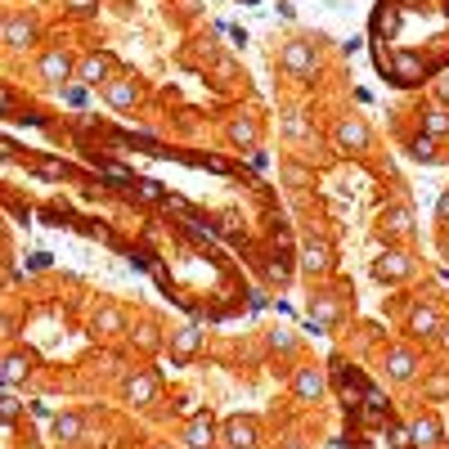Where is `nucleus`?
<instances>
[{"instance_id":"22","label":"nucleus","mask_w":449,"mask_h":449,"mask_svg":"<svg viewBox=\"0 0 449 449\" xmlns=\"http://www.w3.org/2000/svg\"><path fill=\"white\" fill-rule=\"evenodd\" d=\"M99 76H103V59L94 54V59H85V63H81V81H85V85H94Z\"/></svg>"},{"instance_id":"5","label":"nucleus","mask_w":449,"mask_h":449,"mask_svg":"<svg viewBox=\"0 0 449 449\" xmlns=\"http://www.w3.org/2000/svg\"><path fill=\"white\" fill-rule=\"evenodd\" d=\"M378 274H382V279H405V274H409V256H405V252L378 256Z\"/></svg>"},{"instance_id":"11","label":"nucleus","mask_w":449,"mask_h":449,"mask_svg":"<svg viewBox=\"0 0 449 449\" xmlns=\"http://www.w3.org/2000/svg\"><path fill=\"white\" fill-rule=\"evenodd\" d=\"M441 441V423L436 418H418L414 423V445H436Z\"/></svg>"},{"instance_id":"14","label":"nucleus","mask_w":449,"mask_h":449,"mask_svg":"<svg viewBox=\"0 0 449 449\" xmlns=\"http://www.w3.org/2000/svg\"><path fill=\"white\" fill-rule=\"evenodd\" d=\"M54 436H59V441H81V423H76L72 414H59L54 418Z\"/></svg>"},{"instance_id":"4","label":"nucleus","mask_w":449,"mask_h":449,"mask_svg":"<svg viewBox=\"0 0 449 449\" xmlns=\"http://www.w3.org/2000/svg\"><path fill=\"white\" fill-rule=\"evenodd\" d=\"M337 139H341L346 149H364V144H368V126L350 117V121H341V126H337Z\"/></svg>"},{"instance_id":"28","label":"nucleus","mask_w":449,"mask_h":449,"mask_svg":"<svg viewBox=\"0 0 449 449\" xmlns=\"http://www.w3.org/2000/svg\"><path fill=\"white\" fill-rule=\"evenodd\" d=\"M436 212H441V221H449V194L441 198V203H436Z\"/></svg>"},{"instance_id":"29","label":"nucleus","mask_w":449,"mask_h":449,"mask_svg":"<svg viewBox=\"0 0 449 449\" xmlns=\"http://www.w3.org/2000/svg\"><path fill=\"white\" fill-rule=\"evenodd\" d=\"M94 0H68V9H90Z\"/></svg>"},{"instance_id":"9","label":"nucleus","mask_w":449,"mask_h":449,"mask_svg":"<svg viewBox=\"0 0 449 449\" xmlns=\"http://www.w3.org/2000/svg\"><path fill=\"white\" fill-rule=\"evenodd\" d=\"M32 36H36V27L27 23V18H9L5 23V41L9 45H32Z\"/></svg>"},{"instance_id":"27","label":"nucleus","mask_w":449,"mask_h":449,"mask_svg":"<svg viewBox=\"0 0 449 449\" xmlns=\"http://www.w3.org/2000/svg\"><path fill=\"white\" fill-rule=\"evenodd\" d=\"M283 180H288V185H305V171L301 167H283Z\"/></svg>"},{"instance_id":"2","label":"nucleus","mask_w":449,"mask_h":449,"mask_svg":"<svg viewBox=\"0 0 449 449\" xmlns=\"http://www.w3.org/2000/svg\"><path fill=\"white\" fill-rule=\"evenodd\" d=\"M225 445H229V449H252V445H256V427L243 423V418H234V423L225 427Z\"/></svg>"},{"instance_id":"13","label":"nucleus","mask_w":449,"mask_h":449,"mask_svg":"<svg viewBox=\"0 0 449 449\" xmlns=\"http://www.w3.org/2000/svg\"><path fill=\"white\" fill-rule=\"evenodd\" d=\"M319 387H323V378L314 373V368H301V373H297V396L301 400H314V396H319Z\"/></svg>"},{"instance_id":"18","label":"nucleus","mask_w":449,"mask_h":449,"mask_svg":"<svg viewBox=\"0 0 449 449\" xmlns=\"http://www.w3.org/2000/svg\"><path fill=\"white\" fill-rule=\"evenodd\" d=\"M445 130H449V112L445 108H432V112H427V135H445Z\"/></svg>"},{"instance_id":"19","label":"nucleus","mask_w":449,"mask_h":449,"mask_svg":"<svg viewBox=\"0 0 449 449\" xmlns=\"http://www.w3.org/2000/svg\"><path fill=\"white\" fill-rule=\"evenodd\" d=\"M414 158L418 162H436V139L432 135H418L414 139Z\"/></svg>"},{"instance_id":"8","label":"nucleus","mask_w":449,"mask_h":449,"mask_svg":"<svg viewBox=\"0 0 449 449\" xmlns=\"http://www.w3.org/2000/svg\"><path fill=\"white\" fill-rule=\"evenodd\" d=\"M409 328H414V332H423V337H432V332H441V314H436V310H427V305H418V310H414V319H409Z\"/></svg>"},{"instance_id":"20","label":"nucleus","mask_w":449,"mask_h":449,"mask_svg":"<svg viewBox=\"0 0 449 449\" xmlns=\"http://www.w3.org/2000/svg\"><path fill=\"white\" fill-rule=\"evenodd\" d=\"M229 139H234V144H252L256 126H252V121H234V126H229Z\"/></svg>"},{"instance_id":"12","label":"nucleus","mask_w":449,"mask_h":449,"mask_svg":"<svg viewBox=\"0 0 449 449\" xmlns=\"http://www.w3.org/2000/svg\"><path fill=\"white\" fill-rule=\"evenodd\" d=\"M108 103L112 108H130V103H135V85L130 81H112L108 85Z\"/></svg>"},{"instance_id":"24","label":"nucleus","mask_w":449,"mask_h":449,"mask_svg":"<svg viewBox=\"0 0 449 449\" xmlns=\"http://www.w3.org/2000/svg\"><path fill=\"white\" fill-rule=\"evenodd\" d=\"M427 396H436V400L449 396V373H436L432 382H427Z\"/></svg>"},{"instance_id":"21","label":"nucleus","mask_w":449,"mask_h":449,"mask_svg":"<svg viewBox=\"0 0 449 449\" xmlns=\"http://www.w3.org/2000/svg\"><path fill=\"white\" fill-rule=\"evenodd\" d=\"M23 373H27V359H23V355H9V359H5V382L14 387V382L23 378Z\"/></svg>"},{"instance_id":"23","label":"nucleus","mask_w":449,"mask_h":449,"mask_svg":"<svg viewBox=\"0 0 449 449\" xmlns=\"http://www.w3.org/2000/svg\"><path fill=\"white\" fill-rule=\"evenodd\" d=\"M94 328H103V332H121V314H117V310H99Z\"/></svg>"},{"instance_id":"25","label":"nucleus","mask_w":449,"mask_h":449,"mask_svg":"<svg viewBox=\"0 0 449 449\" xmlns=\"http://www.w3.org/2000/svg\"><path fill=\"white\" fill-rule=\"evenodd\" d=\"M314 319H319V323H332V319H337V305H332V301H319V305H314Z\"/></svg>"},{"instance_id":"16","label":"nucleus","mask_w":449,"mask_h":449,"mask_svg":"<svg viewBox=\"0 0 449 449\" xmlns=\"http://www.w3.org/2000/svg\"><path fill=\"white\" fill-rule=\"evenodd\" d=\"M153 391H158V387H153V378H130V382H126V396L139 400V405H144V400H153Z\"/></svg>"},{"instance_id":"6","label":"nucleus","mask_w":449,"mask_h":449,"mask_svg":"<svg viewBox=\"0 0 449 449\" xmlns=\"http://www.w3.org/2000/svg\"><path fill=\"white\" fill-rule=\"evenodd\" d=\"M283 68H292V72H310V68H314L310 45H288V50H283Z\"/></svg>"},{"instance_id":"3","label":"nucleus","mask_w":449,"mask_h":449,"mask_svg":"<svg viewBox=\"0 0 449 449\" xmlns=\"http://www.w3.org/2000/svg\"><path fill=\"white\" fill-rule=\"evenodd\" d=\"M68 72H72V59H68L63 50H50V54L41 59V76H45V81H63Z\"/></svg>"},{"instance_id":"15","label":"nucleus","mask_w":449,"mask_h":449,"mask_svg":"<svg viewBox=\"0 0 449 449\" xmlns=\"http://www.w3.org/2000/svg\"><path fill=\"white\" fill-rule=\"evenodd\" d=\"M382 225H387V229H396V234H405V229L414 225V216H409V207H391V212L382 216Z\"/></svg>"},{"instance_id":"26","label":"nucleus","mask_w":449,"mask_h":449,"mask_svg":"<svg viewBox=\"0 0 449 449\" xmlns=\"http://www.w3.org/2000/svg\"><path fill=\"white\" fill-rule=\"evenodd\" d=\"M288 135H297V139H305V135H310V126H305L301 117H288Z\"/></svg>"},{"instance_id":"10","label":"nucleus","mask_w":449,"mask_h":449,"mask_svg":"<svg viewBox=\"0 0 449 449\" xmlns=\"http://www.w3.org/2000/svg\"><path fill=\"white\" fill-rule=\"evenodd\" d=\"M185 441H189V449H207L212 445V423H207V418H194L189 432H185Z\"/></svg>"},{"instance_id":"17","label":"nucleus","mask_w":449,"mask_h":449,"mask_svg":"<svg viewBox=\"0 0 449 449\" xmlns=\"http://www.w3.org/2000/svg\"><path fill=\"white\" fill-rule=\"evenodd\" d=\"M198 350V328H180L176 332V355H194Z\"/></svg>"},{"instance_id":"1","label":"nucleus","mask_w":449,"mask_h":449,"mask_svg":"<svg viewBox=\"0 0 449 449\" xmlns=\"http://www.w3.org/2000/svg\"><path fill=\"white\" fill-rule=\"evenodd\" d=\"M301 265H305L310 274L328 270V265H332V252H328V243H314V238H310V243L301 247Z\"/></svg>"},{"instance_id":"7","label":"nucleus","mask_w":449,"mask_h":449,"mask_svg":"<svg viewBox=\"0 0 449 449\" xmlns=\"http://www.w3.org/2000/svg\"><path fill=\"white\" fill-rule=\"evenodd\" d=\"M387 368H391V378H396V382H409V378H414V368H418V359L409 355V350H391Z\"/></svg>"}]
</instances>
